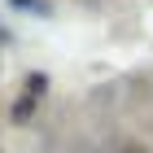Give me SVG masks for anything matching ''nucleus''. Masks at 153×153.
Here are the masks:
<instances>
[{"label":"nucleus","mask_w":153,"mask_h":153,"mask_svg":"<svg viewBox=\"0 0 153 153\" xmlns=\"http://www.w3.org/2000/svg\"><path fill=\"white\" fill-rule=\"evenodd\" d=\"M118 153H144V149H140V144H123Z\"/></svg>","instance_id":"obj_1"}]
</instances>
